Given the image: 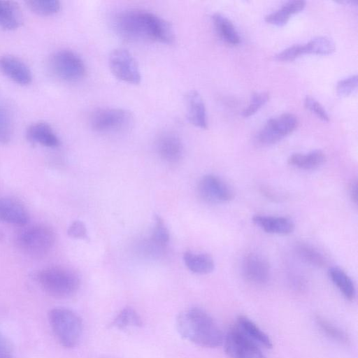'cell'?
I'll return each instance as SVG.
<instances>
[{"label":"cell","instance_id":"83f0119b","mask_svg":"<svg viewBox=\"0 0 358 358\" xmlns=\"http://www.w3.org/2000/svg\"><path fill=\"white\" fill-rule=\"evenodd\" d=\"M112 325L119 329H124L129 327H141L143 322L134 309L127 307L123 308L115 317Z\"/></svg>","mask_w":358,"mask_h":358},{"label":"cell","instance_id":"8fae6325","mask_svg":"<svg viewBox=\"0 0 358 358\" xmlns=\"http://www.w3.org/2000/svg\"><path fill=\"white\" fill-rule=\"evenodd\" d=\"M198 192L203 200L211 203L229 202L234 197L232 188L213 174L202 177L198 185Z\"/></svg>","mask_w":358,"mask_h":358},{"label":"cell","instance_id":"44dd1931","mask_svg":"<svg viewBox=\"0 0 358 358\" xmlns=\"http://www.w3.org/2000/svg\"><path fill=\"white\" fill-rule=\"evenodd\" d=\"M326 161L325 154L320 150L308 153H294L289 156V165L304 170H313L322 166Z\"/></svg>","mask_w":358,"mask_h":358},{"label":"cell","instance_id":"ba28073f","mask_svg":"<svg viewBox=\"0 0 358 358\" xmlns=\"http://www.w3.org/2000/svg\"><path fill=\"white\" fill-rule=\"evenodd\" d=\"M110 71L117 79L137 85L141 82V75L138 63L131 53L124 48L113 50L109 56Z\"/></svg>","mask_w":358,"mask_h":358},{"label":"cell","instance_id":"ac0fdd59","mask_svg":"<svg viewBox=\"0 0 358 358\" xmlns=\"http://www.w3.org/2000/svg\"><path fill=\"white\" fill-rule=\"evenodd\" d=\"M255 225L264 231L278 235H287L294 230V222L286 217L256 215L252 217Z\"/></svg>","mask_w":358,"mask_h":358},{"label":"cell","instance_id":"f1b7e54d","mask_svg":"<svg viewBox=\"0 0 358 358\" xmlns=\"http://www.w3.org/2000/svg\"><path fill=\"white\" fill-rule=\"evenodd\" d=\"M29 8L41 15H50L57 13L61 7L57 0H29L26 1Z\"/></svg>","mask_w":358,"mask_h":358},{"label":"cell","instance_id":"ab89813d","mask_svg":"<svg viewBox=\"0 0 358 358\" xmlns=\"http://www.w3.org/2000/svg\"><path fill=\"white\" fill-rule=\"evenodd\" d=\"M0 358H12L11 355H6L0 356Z\"/></svg>","mask_w":358,"mask_h":358},{"label":"cell","instance_id":"d590c367","mask_svg":"<svg viewBox=\"0 0 358 358\" xmlns=\"http://www.w3.org/2000/svg\"><path fill=\"white\" fill-rule=\"evenodd\" d=\"M304 105L307 109L313 113L322 120L325 122L329 120V117L325 109L314 98L309 96H306L304 101Z\"/></svg>","mask_w":358,"mask_h":358},{"label":"cell","instance_id":"1f68e13d","mask_svg":"<svg viewBox=\"0 0 358 358\" xmlns=\"http://www.w3.org/2000/svg\"><path fill=\"white\" fill-rule=\"evenodd\" d=\"M169 232L161 217L155 216V224L151 236V240L155 245L164 247L169 241Z\"/></svg>","mask_w":358,"mask_h":358},{"label":"cell","instance_id":"74e56055","mask_svg":"<svg viewBox=\"0 0 358 358\" xmlns=\"http://www.w3.org/2000/svg\"><path fill=\"white\" fill-rule=\"evenodd\" d=\"M11 355V345L9 341L0 332V356Z\"/></svg>","mask_w":358,"mask_h":358},{"label":"cell","instance_id":"7402d4cb","mask_svg":"<svg viewBox=\"0 0 358 358\" xmlns=\"http://www.w3.org/2000/svg\"><path fill=\"white\" fill-rule=\"evenodd\" d=\"M305 6L306 2L302 0L287 1L280 9L267 15L265 20L273 25L283 26L288 22L290 15L303 10Z\"/></svg>","mask_w":358,"mask_h":358},{"label":"cell","instance_id":"d6986e66","mask_svg":"<svg viewBox=\"0 0 358 358\" xmlns=\"http://www.w3.org/2000/svg\"><path fill=\"white\" fill-rule=\"evenodd\" d=\"M236 327L257 344L266 348H272L273 343L269 336L248 317L238 316Z\"/></svg>","mask_w":358,"mask_h":358},{"label":"cell","instance_id":"7c38bea8","mask_svg":"<svg viewBox=\"0 0 358 358\" xmlns=\"http://www.w3.org/2000/svg\"><path fill=\"white\" fill-rule=\"evenodd\" d=\"M242 272L248 281L257 285H262L269 279L270 266L264 257L251 252L245 255L243 259Z\"/></svg>","mask_w":358,"mask_h":358},{"label":"cell","instance_id":"484cf974","mask_svg":"<svg viewBox=\"0 0 358 358\" xmlns=\"http://www.w3.org/2000/svg\"><path fill=\"white\" fill-rule=\"evenodd\" d=\"M295 250L302 261L311 266L322 267L327 263L323 254L310 245L302 243L297 244Z\"/></svg>","mask_w":358,"mask_h":358},{"label":"cell","instance_id":"9a60e30c","mask_svg":"<svg viewBox=\"0 0 358 358\" xmlns=\"http://www.w3.org/2000/svg\"><path fill=\"white\" fill-rule=\"evenodd\" d=\"M156 149L160 157L169 163L178 162L183 154L180 138L172 132H164L158 137Z\"/></svg>","mask_w":358,"mask_h":358},{"label":"cell","instance_id":"2e32d148","mask_svg":"<svg viewBox=\"0 0 358 358\" xmlns=\"http://www.w3.org/2000/svg\"><path fill=\"white\" fill-rule=\"evenodd\" d=\"M27 140L34 144L55 148L60 144L59 138L50 124L37 122L30 124L26 131Z\"/></svg>","mask_w":358,"mask_h":358},{"label":"cell","instance_id":"4dcf8cb0","mask_svg":"<svg viewBox=\"0 0 358 358\" xmlns=\"http://www.w3.org/2000/svg\"><path fill=\"white\" fill-rule=\"evenodd\" d=\"M316 322L322 331L329 337L341 343L348 342L349 339L348 335L342 329L334 325L324 318L317 316L316 317Z\"/></svg>","mask_w":358,"mask_h":358},{"label":"cell","instance_id":"e575fe53","mask_svg":"<svg viewBox=\"0 0 358 358\" xmlns=\"http://www.w3.org/2000/svg\"><path fill=\"white\" fill-rule=\"evenodd\" d=\"M304 55L303 44H296L287 48L275 56L276 60L290 62Z\"/></svg>","mask_w":358,"mask_h":358},{"label":"cell","instance_id":"ffe728a7","mask_svg":"<svg viewBox=\"0 0 358 358\" xmlns=\"http://www.w3.org/2000/svg\"><path fill=\"white\" fill-rule=\"evenodd\" d=\"M22 22V15L18 6L13 1L0 0V27L13 30Z\"/></svg>","mask_w":358,"mask_h":358},{"label":"cell","instance_id":"4316f807","mask_svg":"<svg viewBox=\"0 0 358 358\" xmlns=\"http://www.w3.org/2000/svg\"><path fill=\"white\" fill-rule=\"evenodd\" d=\"M303 47L304 55H329L335 50L334 43L326 36L315 37L308 43L303 44Z\"/></svg>","mask_w":358,"mask_h":358},{"label":"cell","instance_id":"d6a6232c","mask_svg":"<svg viewBox=\"0 0 358 358\" xmlns=\"http://www.w3.org/2000/svg\"><path fill=\"white\" fill-rule=\"evenodd\" d=\"M269 99L267 92L255 93L252 95L250 104L245 108L242 115L245 117L255 114Z\"/></svg>","mask_w":358,"mask_h":358},{"label":"cell","instance_id":"7a4b0ae2","mask_svg":"<svg viewBox=\"0 0 358 358\" xmlns=\"http://www.w3.org/2000/svg\"><path fill=\"white\" fill-rule=\"evenodd\" d=\"M176 328L182 337L201 347L216 348L224 341L222 331L217 322L199 308H191L179 313Z\"/></svg>","mask_w":358,"mask_h":358},{"label":"cell","instance_id":"5b68a950","mask_svg":"<svg viewBox=\"0 0 358 358\" xmlns=\"http://www.w3.org/2000/svg\"><path fill=\"white\" fill-rule=\"evenodd\" d=\"M55 242L54 231L45 224H35L22 230L17 236V247L25 254L33 257L46 255Z\"/></svg>","mask_w":358,"mask_h":358},{"label":"cell","instance_id":"5bb4252c","mask_svg":"<svg viewBox=\"0 0 358 358\" xmlns=\"http://www.w3.org/2000/svg\"><path fill=\"white\" fill-rule=\"evenodd\" d=\"M27 208L18 200L11 197H0V222L24 226L29 222Z\"/></svg>","mask_w":358,"mask_h":358},{"label":"cell","instance_id":"6da1fadb","mask_svg":"<svg viewBox=\"0 0 358 358\" xmlns=\"http://www.w3.org/2000/svg\"><path fill=\"white\" fill-rule=\"evenodd\" d=\"M117 32L131 41H155L170 44L175 40L171 24L160 16L144 10L130 9L115 20Z\"/></svg>","mask_w":358,"mask_h":358},{"label":"cell","instance_id":"e0dca14e","mask_svg":"<svg viewBox=\"0 0 358 358\" xmlns=\"http://www.w3.org/2000/svg\"><path fill=\"white\" fill-rule=\"evenodd\" d=\"M187 119L191 124L201 129L208 127L207 114L205 103L200 94L189 91L185 98Z\"/></svg>","mask_w":358,"mask_h":358},{"label":"cell","instance_id":"9c48e42d","mask_svg":"<svg viewBox=\"0 0 358 358\" xmlns=\"http://www.w3.org/2000/svg\"><path fill=\"white\" fill-rule=\"evenodd\" d=\"M297 117L290 113L271 118L264 124L257 136L262 145H272L292 133L298 126Z\"/></svg>","mask_w":358,"mask_h":358},{"label":"cell","instance_id":"d4e9b609","mask_svg":"<svg viewBox=\"0 0 358 358\" xmlns=\"http://www.w3.org/2000/svg\"><path fill=\"white\" fill-rule=\"evenodd\" d=\"M212 18L215 30L223 41L231 45H237L240 43L241 38L237 30L227 17L216 13Z\"/></svg>","mask_w":358,"mask_h":358},{"label":"cell","instance_id":"8992f818","mask_svg":"<svg viewBox=\"0 0 358 358\" xmlns=\"http://www.w3.org/2000/svg\"><path fill=\"white\" fill-rule=\"evenodd\" d=\"M133 123L131 113L120 108L98 109L90 117V125L93 130L99 133L124 131Z\"/></svg>","mask_w":358,"mask_h":358},{"label":"cell","instance_id":"603a6c76","mask_svg":"<svg viewBox=\"0 0 358 358\" xmlns=\"http://www.w3.org/2000/svg\"><path fill=\"white\" fill-rule=\"evenodd\" d=\"M183 259L187 267L193 273L208 274L215 268L214 260L211 256L206 253H194L187 251L184 253Z\"/></svg>","mask_w":358,"mask_h":358},{"label":"cell","instance_id":"52a82bcc","mask_svg":"<svg viewBox=\"0 0 358 358\" xmlns=\"http://www.w3.org/2000/svg\"><path fill=\"white\" fill-rule=\"evenodd\" d=\"M50 69L59 78L68 82L82 79L86 73V66L82 58L75 52L62 49L50 57Z\"/></svg>","mask_w":358,"mask_h":358},{"label":"cell","instance_id":"30bf717a","mask_svg":"<svg viewBox=\"0 0 358 358\" xmlns=\"http://www.w3.org/2000/svg\"><path fill=\"white\" fill-rule=\"evenodd\" d=\"M224 349L231 358H266L258 344L248 338L237 327L224 337Z\"/></svg>","mask_w":358,"mask_h":358},{"label":"cell","instance_id":"4fadbf2b","mask_svg":"<svg viewBox=\"0 0 358 358\" xmlns=\"http://www.w3.org/2000/svg\"><path fill=\"white\" fill-rule=\"evenodd\" d=\"M0 70L13 81L22 85H28L32 80V73L28 66L13 55L0 57Z\"/></svg>","mask_w":358,"mask_h":358},{"label":"cell","instance_id":"836d02e7","mask_svg":"<svg viewBox=\"0 0 358 358\" xmlns=\"http://www.w3.org/2000/svg\"><path fill=\"white\" fill-rule=\"evenodd\" d=\"M357 87V76L352 75L339 80L336 85L338 95L346 96L352 94Z\"/></svg>","mask_w":358,"mask_h":358},{"label":"cell","instance_id":"f546056e","mask_svg":"<svg viewBox=\"0 0 358 358\" xmlns=\"http://www.w3.org/2000/svg\"><path fill=\"white\" fill-rule=\"evenodd\" d=\"M13 134L11 115L6 107L0 103V143H8Z\"/></svg>","mask_w":358,"mask_h":358},{"label":"cell","instance_id":"8d00e7d4","mask_svg":"<svg viewBox=\"0 0 358 358\" xmlns=\"http://www.w3.org/2000/svg\"><path fill=\"white\" fill-rule=\"evenodd\" d=\"M68 235L73 238H87V229L85 224L80 220H75L69 227L67 230Z\"/></svg>","mask_w":358,"mask_h":358},{"label":"cell","instance_id":"cb8c5ba5","mask_svg":"<svg viewBox=\"0 0 358 358\" xmlns=\"http://www.w3.org/2000/svg\"><path fill=\"white\" fill-rule=\"evenodd\" d=\"M328 273L343 296L349 301H353L356 296V288L350 277L343 269L335 266L329 268Z\"/></svg>","mask_w":358,"mask_h":358},{"label":"cell","instance_id":"f35d334b","mask_svg":"<svg viewBox=\"0 0 358 358\" xmlns=\"http://www.w3.org/2000/svg\"><path fill=\"white\" fill-rule=\"evenodd\" d=\"M350 195L352 201L357 204V180L352 181L350 187Z\"/></svg>","mask_w":358,"mask_h":358},{"label":"cell","instance_id":"3957f363","mask_svg":"<svg viewBox=\"0 0 358 358\" xmlns=\"http://www.w3.org/2000/svg\"><path fill=\"white\" fill-rule=\"evenodd\" d=\"M35 280L41 288L56 298L73 296L80 287V278L72 269L64 266H50L39 270Z\"/></svg>","mask_w":358,"mask_h":358},{"label":"cell","instance_id":"277c9868","mask_svg":"<svg viewBox=\"0 0 358 358\" xmlns=\"http://www.w3.org/2000/svg\"><path fill=\"white\" fill-rule=\"evenodd\" d=\"M48 321L59 343L66 348L77 345L83 333L81 318L73 310L55 308L48 313Z\"/></svg>","mask_w":358,"mask_h":358}]
</instances>
